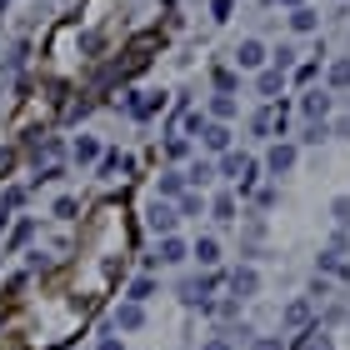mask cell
<instances>
[{"instance_id": "cell-29", "label": "cell", "mask_w": 350, "mask_h": 350, "mask_svg": "<svg viewBox=\"0 0 350 350\" xmlns=\"http://www.w3.org/2000/svg\"><path fill=\"white\" fill-rule=\"evenodd\" d=\"M330 215H336V220H340V226H350V196H340L336 205H330Z\"/></svg>"}, {"instance_id": "cell-16", "label": "cell", "mask_w": 350, "mask_h": 350, "mask_svg": "<svg viewBox=\"0 0 350 350\" xmlns=\"http://www.w3.org/2000/svg\"><path fill=\"white\" fill-rule=\"evenodd\" d=\"M315 25H321V15H315L310 5H300V10H291V30H295V36H310Z\"/></svg>"}, {"instance_id": "cell-20", "label": "cell", "mask_w": 350, "mask_h": 350, "mask_svg": "<svg viewBox=\"0 0 350 350\" xmlns=\"http://www.w3.org/2000/svg\"><path fill=\"white\" fill-rule=\"evenodd\" d=\"M325 81L336 85V90H345V85H350V60H336V66L325 70Z\"/></svg>"}, {"instance_id": "cell-33", "label": "cell", "mask_w": 350, "mask_h": 350, "mask_svg": "<svg viewBox=\"0 0 350 350\" xmlns=\"http://www.w3.org/2000/svg\"><path fill=\"white\" fill-rule=\"evenodd\" d=\"M211 15H215V21H226V15H230V0H211Z\"/></svg>"}, {"instance_id": "cell-6", "label": "cell", "mask_w": 350, "mask_h": 350, "mask_svg": "<svg viewBox=\"0 0 350 350\" xmlns=\"http://www.w3.org/2000/svg\"><path fill=\"white\" fill-rule=\"evenodd\" d=\"M256 291H260V275H256V265H241V270L230 275V295H235V300H250Z\"/></svg>"}, {"instance_id": "cell-31", "label": "cell", "mask_w": 350, "mask_h": 350, "mask_svg": "<svg viewBox=\"0 0 350 350\" xmlns=\"http://www.w3.org/2000/svg\"><path fill=\"white\" fill-rule=\"evenodd\" d=\"M256 350H285V340H275V336H256Z\"/></svg>"}, {"instance_id": "cell-14", "label": "cell", "mask_w": 350, "mask_h": 350, "mask_svg": "<svg viewBox=\"0 0 350 350\" xmlns=\"http://www.w3.org/2000/svg\"><path fill=\"white\" fill-rule=\"evenodd\" d=\"M185 196V170H165L161 175V200H180Z\"/></svg>"}, {"instance_id": "cell-34", "label": "cell", "mask_w": 350, "mask_h": 350, "mask_svg": "<svg viewBox=\"0 0 350 350\" xmlns=\"http://www.w3.org/2000/svg\"><path fill=\"white\" fill-rule=\"evenodd\" d=\"M95 350H125V345H120L116 336H100V345H95Z\"/></svg>"}, {"instance_id": "cell-25", "label": "cell", "mask_w": 350, "mask_h": 350, "mask_svg": "<svg viewBox=\"0 0 350 350\" xmlns=\"http://www.w3.org/2000/svg\"><path fill=\"white\" fill-rule=\"evenodd\" d=\"M165 155H170V161H185V155H190V140H185V135H170Z\"/></svg>"}, {"instance_id": "cell-10", "label": "cell", "mask_w": 350, "mask_h": 350, "mask_svg": "<svg viewBox=\"0 0 350 350\" xmlns=\"http://www.w3.org/2000/svg\"><path fill=\"white\" fill-rule=\"evenodd\" d=\"M256 90L265 95V100H275V95L285 90V70H275V66H270V70H260V75H256Z\"/></svg>"}, {"instance_id": "cell-24", "label": "cell", "mask_w": 350, "mask_h": 350, "mask_svg": "<svg viewBox=\"0 0 350 350\" xmlns=\"http://www.w3.org/2000/svg\"><path fill=\"white\" fill-rule=\"evenodd\" d=\"M321 265L330 270V275H345V265H340V250L330 245V250H321Z\"/></svg>"}, {"instance_id": "cell-28", "label": "cell", "mask_w": 350, "mask_h": 350, "mask_svg": "<svg viewBox=\"0 0 350 350\" xmlns=\"http://www.w3.org/2000/svg\"><path fill=\"white\" fill-rule=\"evenodd\" d=\"M295 66V45H280L275 51V70H291Z\"/></svg>"}, {"instance_id": "cell-23", "label": "cell", "mask_w": 350, "mask_h": 350, "mask_svg": "<svg viewBox=\"0 0 350 350\" xmlns=\"http://www.w3.org/2000/svg\"><path fill=\"white\" fill-rule=\"evenodd\" d=\"M150 295H155V275H140L131 285V300H150Z\"/></svg>"}, {"instance_id": "cell-11", "label": "cell", "mask_w": 350, "mask_h": 350, "mask_svg": "<svg viewBox=\"0 0 350 350\" xmlns=\"http://www.w3.org/2000/svg\"><path fill=\"white\" fill-rule=\"evenodd\" d=\"M116 325H120V330H140V325H146V310H140V300H125V306L116 310Z\"/></svg>"}, {"instance_id": "cell-18", "label": "cell", "mask_w": 350, "mask_h": 350, "mask_svg": "<svg viewBox=\"0 0 350 350\" xmlns=\"http://www.w3.org/2000/svg\"><path fill=\"white\" fill-rule=\"evenodd\" d=\"M310 321V300H291L285 306V325H306Z\"/></svg>"}, {"instance_id": "cell-32", "label": "cell", "mask_w": 350, "mask_h": 350, "mask_svg": "<svg viewBox=\"0 0 350 350\" xmlns=\"http://www.w3.org/2000/svg\"><path fill=\"white\" fill-rule=\"evenodd\" d=\"M215 85H220V95H230V90H235V75H230V70H220V75H215Z\"/></svg>"}, {"instance_id": "cell-8", "label": "cell", "mask_w": 350, "mask_h": 350, "mask_svg": "<svg viewBox=\"0 0 350 350\" xmlns=\"http://www.w3.org/2000/svg\"><path fill=\"white\" fill-rule=\"evenodd\" d=\"M265 170H270V175L295 170V146H270V155H265Z\"/></svg>"}, {"instance_id": "cell-7", "label": "cell", "mask_w": 350, "mask_h": 350, "mask_svg": "<svg viewBox=\"0 0 350 350\" xmlns=\"http://www.w3.org/2000/svg\"><path fill=\"white\" fill-rule=\"evenodd\" d=\"M235 66H241V70H260L265 66V45L260 40H241V45H235Z\"/></svg>"}, {"instance_id": "cell-13", "label": "cell", "mask_w": 350, "mask_h": 350, "mask_svg": "<svg viewBox=\"0 0 350 350\" xmlns=\"http://www.w3.org/2000/svg\"><path fill=\"white\" fill-rule=\"evenodd\" d=\"M190 256H196V265H205V270H211V265L220 260V241H211V235H200V241L190 245Z\"/></svg>"}, {"instance_id": "cell-1", "label": "cell", "mask_w": 350, "mask_h": 350, "mask_svg": "<svg viewBox=\"0 0 350 350\" xmlns=\"http://www.w3.org/2000/svg\"><path fill=\"white\" fill-rule=\"evenodd\" d=\"M220 170H226L230 175V180H241V190L250 185V180H256V161H250V155H241V150H226V155H220Z\"/></svg>"}, {"instance_id": "cell-22", "label": "cell", "mask_w": 350, "mask_h": 350, "mask_svg": "<svg viewBox=\"0 0 350 350\" xmlns=\"http://www.w3.org/2000/svg\"><path fill=\"white\" fill-rule=\"evenodd\" d=\"M325 135H330V125H325V120H310V125H306V135H300V140H306V146H321Z\"/></svg>"}, {"instance_id": "cell-37", "label": "cell", "mask_w": 350, "mask_h": 350, "mask_svg": "<svg viewBox=\"0 0 350 350\" xmlns=\"http://www.w3.org/2000/svg\"><path fill=\"white\" fill-rule=\"evenodd\" d=\"M205 350H235V345H230L226 336H215V340H211V345H205Z\"/></svg>"}, {"instance_id": "cell-12", "label": "cell", "mask_w": 350, "mask_h": 350, "mask_svg": "<svg viewBox=\"0 0 350 350\" xmlns=\"http://www.w3.org/2000/svg\"><path fill=\"white\" fill-rule=\"evenodd\" d=\"M300 110H306L310 120H325L330 116V90H310L306 100H300Z\"/></svg>"}, {"instance_id": "cell-3", "label": "cell", "mask_w": 350, "mask_h": 350, "mask_svg": "<svg viewBox=\"0 0 350 350\" xmlns=\"http://www.w3.org/2000/svg\"><path fill=\"white\" fill-rule=\"evenodd\" d=\"M256 135H285V105H265L256 120H250Z\"/></svg>"}, {"instance_id": "cell-19", "label": "cell", "mask_w": 350, "mask_h": 350, "mask_svg": "<svg viewBox=\"0 0 350 350\" xmlns=\"http://www.w3.org/2000/svg\"><path fill=\"white\" fill-rule=\"evenodd\" d=\"M211 116H215V120H235V95H215V100H211Z\"/></svg>"}, {"instance_id": "cell-27", "label": "cell", "mask_w": 350, "mask_h": 350, "mask_svg": "<svg viewBox=\"0 0 350 350\" xmlns=\"http://www.w3.org/2000/svg\"><path fill=\"white\" fill-rule=\"evenodd\" d=\"M21 200H25V190H21V185H10V190H5V200H0V215H5V211H15Z\"/></svg>"}, {"instance_id": "cell-4", "label": "cell", "mask_w": 350, "mask_h": 350, "mask_svg": "<svg viewBox=\"0 0 350 350\" xmlns=\"http://www.w3.org/2000/svg\"><path fill=\"white\" fill-rule=\"evenodd\" d=\"M175 220H180V215H175V205H165V200H155L150 211H146V226L155 235H175Z\"/></svg>"}, {"instance_id": "cell-35", "label": "cell", "mask_w": 350, "mask_h": 350, "mask_svg": "<svg viewBox=\"0 0 350 350\" xmlns=\"http://www.w3.org/2000/svg\"><path fill=\"white\" fill-rule=\"evenodd\" d=\"M10 165H15V155H10V150H0V180H5V170H10Z\"/></svg>"}, {"instance_id": "cell-17", "label": "cell", "mask_w": 350, "mask_h": 350, "mask_svg": "<svg viewBox=\"0 0 350 350\" xmlns=\"http://www.w3.org/2000/svg\"><path fill=\"white\" fill-rule=\"evenodd\" d=\"M211 180H215V161H190L185 185H211Z\"/></svg>"}, {"instance_id": "cell-36", "label": "cell", "mask_w": 350, "mask_h": 350, "mask_svg": "<svg viewBox=\"0 0 350 350\" xmlns=\"http://www.w3.org/2000/svg\"><path fill=\"white\" fill-rule=\"evenodd\" d=\"M306 350H330V340H325V336H321V330H315V340H310V345H306Z\"/></svg>"}, {"instance_id": "cell-21", "label": "cell", "mask_w": 350, "mask_h": 350, "mask_svg": "<svg viewBox=\"0 0 350 350\" xmlns=\"http://www.w3.org/2000/svg\"><path fill=\"white\" fill-rule=\"evenodd\" d=\"M211 215H215V220H235V196H215Z\"/></svg>"}, {"instance_id": "cell-38", "label": "cell", "mask_w": 350, "mask_h": 350, "mask_svg": "<svg viewBox=\"0 0 350 350\" xmlns=\"http://www.w3.org/2000/svg\"><path fill=\"white\" fill-rule=\"evenodd\" d=\"M280 5H291V10H300V5H306V0H280Z\"/></svg>"}, {"instance_id": "cell-5", "label": "cell", "mask_w": 350, "mask_h": 350, "mask_svg": "<svg viewBox=\"0 0 350 350\" xmlns=\"http://www.w3.org/2000/svg\"><path fill=\"white\" fill-rule=\"evenodd\" d=\"M200 140H205V150L226 155V150H230V125H226V120H205V131H200Z\"/></svg>"}, {"instance_id": "cell-2", "label": "cell", "mask_w": 350, "mask_h": 350, "mask_svg": "<svg viewBox=\"0 0 350 350\" xmlns=\"http://www.w3.org/2000/svg\"><path fill=\"white\" fill-rule=\"evenodd\" d=\"M211 291H215V275H185L180 280V300L185 306H211Z\"/></svg>"}, {"instance_id": "cell-15", "label": "cell", "mask_w": 350, "mask_h": 350, "mask_svg": "<svg viewBox=\"0 0 350 350\" xmlns=\"http://www.w3.org/2000/svg\"><path fill=\"white\" fill-rule=\"evenodd\" d=\"M70 155H75V165H90V161H100V140H95V135H81Z\"/></svg>"}, {"instance_id": "cell-9", "label": "cell", "mask_w": 350, "mask_h": 350, "mask_svg": "<svg viewBox=\"0 0 350 350\" xmlns=\"http://www.w3.org/2000/svg\"><path fill=\"white\" fill-rule=\"evenodd\" d=\"M185 256H190V245L180 241V235H161V256H155L161 265H180Z\"/></svg>"}, {"instance_id": "cell-30", "label": "cell", "mask_w": 350, "mask_h": 350, "mask_svg": "<svg viewBox=\"0 0 350 350\" xmlns=\"http://www.w3.org/2000/svg\"><path fill=\"white\" fill-rule=\"evenodd\" d=\"M185 131H190V135H200V131H205V116H196V110H190V116H185Z\"/></svg>"}, {"instance_id": "cell-26", "label": "cell", "mask_w": 350, "mask_h": 350, "mask_svg": "<svg viewBox=\"0 0 350 350\" xmlns=\"http://www.w3.org/2000/svg\"><path fill=\"white\" fill-rule=\"evenodd\" d=\"M180 215H205V200H200V196H190V190H185V196H180Z\"/></svg>"}]
</instances>
